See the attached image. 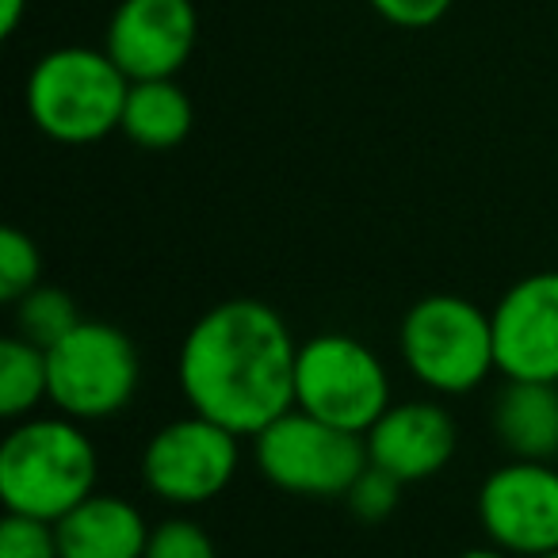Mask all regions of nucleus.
<instances>
[{"label": "nucleus", "mask_w": 558, "mask_h": 558, "mask_svg": "<svg viewBox=\"0 0 558 558\" xmlns=\"http://www.w3.org/2000/svg\"><path fill=\"white\" fill-rule=\"evenodd\" d=\"M146 558H218L215 539L187 517H169L149 532Z\"/></svg>", "instance_id": "obj_20"}, {"label": "nucleus", "mask_w": 558, "mask_h": 558, "mask_svg": "<svg viewBox=\"0 0 558 558\" xmlns=\"http://www.w3.org/2000/svg\"><path fill=\"white\" fill-rule=\"evenodd\" d=\"M100 456L85 425L65 413L16 421L0 444V497L4 509L58 524L96 494Z\"/></svg>", "instance_id": "obj_2"}, {"label": "nucleus", "mask_w": 558, "mask_h": 558, "mask_svg": "<svg viewBox=\"0 0 558 558\" xmlns=\"http://www.w3.org/2000/svg\"><path fill=\"white\" fill-rule=\"evenodd\" d=\"M253 459L268 486L295 497H344L372 463L367 436L329 425L299 405L253 436Z\"/></svg>", "instance_id": "obj_5"}, {"label": "nucleus", "mask_w": 558, "mask_h": 558, "mask_svg": "<svg viewBox=\"0 0 558 558\" xmlns=\"http://www.w3.org/2000/svg\"><path fill=\"white\" fill-rule=\"evenodd\" d=\"M402 486L405 482H398L395 474H387L383 466L367 463L364 471H360V478L349 486V494H344V505H349L352 517L364 520V524H379V520H387L390 512L398 509V501H402Z\"/></svg>", "instance_id": "obj_19"}, {"label": "nucleus", "mask_w": 558, "mask_h": 558, "mask_svg": "<svg viewBox=\"0 0 558 558\" xmlns=\"http://www.w3.org/2000/svg\"><path fill=\"white\" fill-rule=\"evenodd\" d=\"M39 279H43L39 245L20 226H4L0 230V299L16 306L27 291L39 288Z\"/></svg>", "instance_id": "obj_18"}, {"label": "nucleus", "mask_w": 558, "mask_h": 558, "mask_svg": "<svg viewBox=\"0 0 558 558\" xmlns=\"http://www.w3.org/2000/svg\"><path fill=\"white\" fill-rule=\"evenodd\" d=\"M478 524L512 558H539L558 547V471L535 459H509L478 489Z\"/></svg>", "instance_id": "obj_9"}, {"label": "nucleus", "mask_w": 558, "mask_h": 558, "mask_svg": "<svg viewBox=\"0 0 558 558\" xmlns=\"http://www.w3.org/2000/svg\"><path fill=\"white\" fill-rule=\"evenodd\" d=\"M195 111L192 96L177 85V77L165 81H131L126 93L123 123L119 131L142 149H177L192 134Z\"/></svg>", "instance_id": "obj_15"}, {"label": "nucleus", "mask_w": 558, "mask_h": 558, "mask_svg": "<svg viewBox=\"0 0 558 558\" xmlns=\"http://www.w3.org/2000/svg\"><path fill=\"white\" fill-rule=\"evenodd\" d=\"M494 433L512 459L550 463L558 456V383L505 379L494 402Z\"/></svg>", "instance_id": "obj_14"}, {"label": "nucleus", "mask_w": 558, "mask_h": 558, "mask_svg": "<svg viewBox=\"0 0 558 558\" xmlns=\"http://www.w3.org/2000/svg\"><path fill=\"white\" fill-rule=\"evenodd\" d=\"M459 425L440 402H395L367 428V459L398 482H425L451 463Z\"/></svg>", "instance_id": "obj_12"}, {"label": "nucleus", "mask_w": 558, "mask_h": 558, "mask_svg": "<svg viewBox=\"0 0 558 558\" xmlns=\"http://www.w3.org/2000/svg\"><path fill=\"white\" fill-rule=\"evenodd\" d=\"M459 558H512L509 550H501V547H494V543H486V547H471V550H463Z\"/></svg>", "instance_id": "obj_24"}, {"label": "nucleus", "mask_w": 558, "mask_h": 558, "mask_svg": "<svg viewBox=\"0 0 558 558\" xmlns=\"http://www.w3.org/2000/svg\"><path fill=\"white\" fill-rule=\"evenodd\" d=\"M50 405L65 417L108 421L131 405L142 379L138 349L111 322L85 318L73 333L47 349Z\"/></svg>", "instance_id": "obj_6"}, {"label": "nucleus", "mask_w": 558, "mask_h": 558, "mask_svg": "<svg viewBox=\"0 0 558 558\" xmlns=\"http://www.w3.org/2000/svg\"><path fill=\"white\" fill-rule=\"evenodd\" d=\"M489 322L497 372L505 379L558 383V271L517 279L497 299Z\"/></svg>", "instance_id": "obj_10"}, {"label": "nucleus", "mask_w": 558, "mask_h": 558, "mask_svg": "<svg viewBox=\"0 0 558 558\" xmlns=\"http://www.w3.org/2000/svg\"><path fill=\"white\" fill-rule=\"evenodd\" d=\"M43 402H50L47 349L24 341L20 333L4 337L0 341V417H35Z\"/></svg>", "instance_id": "obj_16"}, {"label": "nucleus", "mask_w": 558, "mask_h": 558, "mask_svg": "<svg viewBox=\"0 0 558 558\" xmlns=\"http://www.w3.org/2000/svg\"><path fill=\"white\" fill-rule=\"evenodd\" d=\"M539 558H558V547H555V550H547V555H539Z\"/></svg>", "instance_id": "obj_25"}, {"label": "nucleus", "mask_w": 558, "mask_h": 558, "mask_svg": "<svg viewBox=\"0 0 558 558\" xmlns=\"http://www.w3.org/2000/svg\"><path fill=\"white\" fill-rule=\"evenodd\" d=\"M81 322L85 318H81L77 303H73V295H65L62 288H43L39 283V288L27 291L16 303V333L24 337V341L39 344V349L58 344L65 333H73Z\"/></svg>", "instance_id": "obj_17"}, {"label": "nucleus", "mask_w": 558, "mask_h": 558, "mask_svg": "<svg viewBox=\"0 0 558 558\" xmlns=\"http://www.w3.org/2000/svg\"><path fill=\"white\" fill-rule=\"evenodd\" d=\"M372 9L379 12L387 24L421 32V27H433L448 16L451 0H372Z\"/></svg>", "instance_id": "obj_22"}, {"label": "nucleus", "mask_w": 558, "mask_h": 558, "mask_svg": "<svg viewBox=\"0 0 558 558\" xmlns=\"http://www.w3.org/2000/svg\"><path fill=\"white\" fill-rule=\"evenodd\" d=\"M131 77L108 50L62 47L35 62L27 77V116L62 146H93L119 131Z\"/></svg>", "instance_id": "obj_3"}, {"label": "nucleus", "mask_w": 558, "mask_h": 558, "mask_svg": "<svg viewBox=\"0 0 558 558\" xmlns=\"http://www.w3.org/2000/svg\"><path fill=\"white\" fill-rule=\"evenodd\" d=\"M199 39L192 0H119L104 50L131 81H165L187 65Z\"/></svg>", "instance_id": "obj_11"}, {"label": "nucleus", "mask_w": 558, "mask_h": 558, "mask_svg": "<svg viewBox=\"0 0 558 558\" xmlns=\"http://www.w3.org/2000/svg\"><path fill=\"white\" fill-rule=\"evenodd\" d=\"M295 367L288 322L260 299H226L187 329L177 375L192 413L253 440L295 410Z\"/></svg>", "instance_id": "obj_1"}, {"label": "nucleus", "mask_w": 558, "mask_h": 558, "mask_svg": "<svg viewBox=\"0 0 558 558\" xmlns=\"http://www.w3.org/2000/svg\"><path fill=\"white\" fill-rule=\"evenodd\" d=\"M62 558H146L154 527L138 505L116 494H93L54 524Z\"/></svg>", "instance_id": "obj_13"}, {"label": "nucleus", "mask_w": 558, "mask_h": 558, "mask_svg": "<svg viewBox=\"0 0 558 558\" xmlns=\"http://www.w3.org/2000/svg\"><path fill=\"white\" fill-rule=\"evenodd\" d=\"M0 558H62L54 524L9 512L0 524Z\"/></svg>", "instance_id": "obj_21"}, {"label": "nucleus", "mask_w": 558, "mask_h": 558, "mask_svg": "<svg viewBox=\"0 0 558 558\" xmlns=\"http://www.w3.org/2000/svg\"><path fill=\"white\" fill-rule=\"evenodd\" d=\"M295 405L314 417L367 436L390 410V375L364 341L349 333H318L299 344Z\"/></svg>", "instance_id": "obj_7"}, {"label": "nucleus", "mask_w": 558, "mask_h": 558, "mask_svg": "<svg viewBox=\"0 0 558 558\" xmlns=\"http://www.w3.org/2000/svg\"><path fill=\"white\" fill-rule=\"evenodd\" d=\"M241 463V436L203 413L169 421L142 451V482L177 509H195L222 494Z\"/></svg>", "instance_id": "obj_8"}, {"label": "nucleus", "mask_w": 558, "mask_h": 558, "mask_svg": "<svg viewBox=\"0 0 558 558\" xmlns=\"http://www.w3.org/2000/svg\"><path fill=\"white\" fill-rule=\"evenodd\" d=\"M398 349L433 395H471L497 372L494 322L463 295H425L405 311Z\"/></svg>", "instance_id": "obj_4"}, {"label": "nucleus", "mask_w": 558, "mask_h": 558, "mask_svg": "<svg viewBox=\"0 0 558 558\" xmlns=\"http://www.w3.org/2000/svg\"><path fill=\"white\" fill-rule=\"evenodd\" d=\"M24 4L27 0H0V35H4V39L16 35L20 20H24Z\"/></svg>", "instance_id": "obj_23"}]
</instances>
